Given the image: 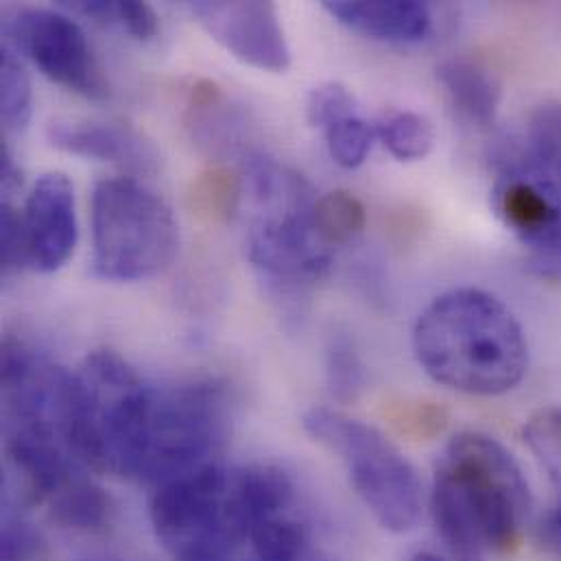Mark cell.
Listing matches in <instances>:
<instances>
[{
    "label": "cell",
    "instance_id": "cell-1",
    "mask_svg": "<svg viewBox=\"0 0 561 561\" xmlns=\"http://www.w3.org/2000/svg\"><path fill=\"white\" fill-rule=\"evenodd\" d=\"M295 485L274 463L219 461L156 485L149 518L158 542L175 561L234 556L252 529L293 505Z\"/></svg>",
    "mask_w": 561,
    "mask_h": 561
},
{
    "label": "cell",
    "instance_id": "cell-2",
    "mask_svg": "<svg viewBox=\"0 0 561 561\" xmlns=\"http://www.w3.org/2000/svg\"><path fill=\"white\" fill-rule=\"evenodd\" d=\"M413 352L426 376L468 396L507 393L529 369L518 317L496 295L472 286L448 290L420 312Z\"/></svg>",
    "mask_w": 561,
    "mask_h": 561
},
{
    "label": "cell",
    "instance_id": "cell-3",
    "mask_svg": "<svg viewBox=\"0 0 561 561\" xmlns=\"http://www.w3.org/2000/svg\"><path fill=\"white\" fill-rule=\"evenodd\" d=\"M431 514L450 551H514L531 514V490L514 455L483 433H459L435 470Z\"/></svg>",
    "mask_w": 561,
    "mask_h": 561
},
{
    "label": "cell",
    "instance_id": "cell-4",
    "mask_svg": "<svg viewBox=\"0 0 561 561\" xmlns=\"http://www.w3.org/2000/svg\"><path fill=\"white\" fill-rule=\"evenodd\" d=\"M243 180L252 206V265L278 295H297L321 280L332 265V248L317 232V195L308 180L265 156H250Z\"/></svg>",
    "mask_w": 561,
    "mask_h": 561
},
{
    "label": "cell",
    "instance_id": "cell-5",
    "mask_svg": "<svg viewBox=\"0 0 561 561\" xmlns=\"http://www.w3.org/2000/svg\"><path fill=\"white\" fill-rule=\"evenodd\" d=\"M228 435L230 396L221 382H149L129 479L162 485L215 463Z\"/></svg>",
    "mask_w": 561,
    "mask_h": 561
},
{
    "label": "cell",
    "instance_id": "cell-6",
    "mask_svg": "<svg viewBox=\"0 0 561 561\" xmlns=\"http://www.w3.org/2000/svg\"><path fill=\"white\" fill-rule=\"evenodd\" d=\"M301 426L345 466L347 479L374 520L391 534L411 531L424 510V490L413 463L376 426L341 411L314 407Z\"/></svg>",
    "mask_w": 561,
    "mask_h": 561
},
{
    "label": "cell",
    "instance_id": "cell-7",
    "mask_svg": "<svg viewBox=\"0 0 561 561\" xmlns=\"http://www.w3.org/2000/svg\"><path fill=\"white\" fill-rule=\"evenodd\" d=\"M147 389L114 350L90 352L72 371V448L88 470L129 477Z\"/></svg>",
    "mask_w": 561,
    "mask_h": 561
},
{
    "label": "cell",
    "instance_id": "cell-8",
    "mask_svg": "<svg viewBox=\"0 0 561 561\" xmlns=\"http://www.w3.org/2000/svg\"><path fill=\"white\" fill-rule=\"evenodd\" d=\"M180 248V228L162 197L134 178L96 182L92 191V272L136 282L164 272Z\"/></svg>",
    "mask_w": 561,
    "mask_h": 561
},
{
    "label": "cell",
    "instance_id": "cell-9",
    "mask_svg": "<svg viewBox=\"0 0 561 561\" xmlns=\"http://www.w3.org/2000/svg\"><path fill=\"white\" fill-rule=\"evenodd\" d=\"M13 50L22 53L44 77L90 101H107L112 96L110 79L99 64L85 33L68 15L24 7L4 24Z\"/></svg>",
    "mask_w": 561,
    "mask_h": 561
},
{
    "label": "cell",
    "instance_id": "cell-10",
    "mask_svg": "<svg viewBox=\"0 0 561 561\" xmlns=\"http://www.w3.org/2000/svg\"><path fill=\"white\" fill-rule=\"evenodd\" d=\"M204 31L243 64L284 72L290 48L278 7L270 0H195L188 4Z\"/></svg>",
    "mask_w": 561,
    "mask_h": 561
},
{
    "label": "cell",
    "instance_id": "cell-11",
    "mask_svg": "<svg viewBox=\"0 0 561 561\" xmlns=\"http://www.w3.org/2000/svg\"><path fill=\"white\" fill-rule=\"evenodd\" d=\"M26 265L39 274L61 270L77 245L75 188L64 173L42 175L22 213Z\"/></svg>",
    "mask_w": 561,
    "mask_h": 561
},
{
    "label": "cell",
    "instance_id": "cell-12",
    "mask_svg": "<svg viewBox=\"0 0 561 561\" xmlns=\"http://www.w3.org/2000/svg\"><path fill=\"white\" fill-rule=\"evenodd\" d=\"M48 140L59 151L110 162L136 175H151L160 169L153 142L125 123L57 118L48 125Z\"/></svg>",
    "mask_w": 561,
    "mask_h": 561
},
{
    "label": "cell",
    "instance_id": "cell-13",
    "mask_svg": "<svg viewBox=\"0 0 561 561\" xmlns=\"http://www.w3.org/2000/svg\"><path fill=\"white\" fill-rule=\"evenodd\" d=\"M321 7L339 24L376 42L415 44L433 31L431 9L417 0H323Z\"/></svg>",
    "mask_w": 561,
    "mask_h": 561
},
{
    "label": "cell",
    "instance_id": "cell-14",
    "mask_svg": "<svg viewBox=\"0 0 561 561\" xmlns=\"http://www.w3.org/2000/svg\"><path fill=\"white\" fill-rule=\"evenodd\" d=\"M503 175L529 180L556 202L561 191V103L538 105L527 121V136L503 153Z\"/></svg>",
    "mask_w": 561,
    "mask_h": 561
},
{
    "label": "cell",
    "instance_id": "cell-15",
    "mask_svg": "<svg viewBox=\"0 0 561 561\" xmlns=\"http://www.w3.org/2000/svg\"><path fill=\"white\" fill-rule=\"evenodd\" d=\"M494 208L525 248L536 245L561 226L558 202L529 180L503 175L494 191Z\"/></svg>",
    "mask_w": 561,
    "mask_h": 561
},
{
    "label": "cell",
    "instance_id": "cell-16",
    "mask_svg": "<svg viewBox=\"0 0 561 561\" xmlns=\"http://www.w3.org/2000/svg\"><path fill=\"white\" fill-rule=\"evenodd\" d=\"M46 512L53 525L75 534H105L114 527L118 505L114 496L103 490L88 474L77 477L64 490H59L48 503Z\"/></svg>",
    "mask_w": 561,
    "mask_h": 561
},
{
    "label": "cell",
    "instance_id": "cell-17",
    "mask_svg": "<svg viewBox=\"0 0 561 561\" xmlns=\"http://www.w3.org/2000/svg\"><path fill=\"white\" fill-rule=\"evenodd\" d=\"M437 79L459 114L483 127L494 123L503 92L485 66L470 59H448L437 68Z\"/></svg>",
    "mask_w": 561,
    "mask_h": 561
},
{
    "label": "cell",
    "instance_id": "cell-18",
    "mask_svg": "<svg viewBox=\"0 0 561 561\" xmlns=\"http://www.w3.org/2000/svg\"><path fill=\"white\" fill-rule=\"evenodd\" d=\"M525 439L556 490V505L545 523V538L561 558V407L536 411L525 426Z\"/></svg>",
    "mask_w": 561,
    "mask_h": 561
},
{
    "label": "cell",
    "instance_id": "cell-19",
    "mask_svg": "<svg viewBox=\"0 0 561 561\" xmlns=\"http://www.w3.org/2000/svg\"><path fill=\"white\" fill-rule=\"evenodd\" d=\"M245 180L228 167H210L193 178L186 204L208 226H228L243 206Z\"/></svg>",
    "mask_w": 561,
    "mask_h": 561
},
{
    "label": "cell",
    "instance_id": "cell-20",
    "mask_svg": "<svg viewBox=\"0 0 561 561\" xmlns=\"http://www.w3.org/2000/svg\"><path fill=\"white\" fill-rule=\"evenodd\" d=\"M367 224V213L360 199L352 193L334 191L317 199L314 226L328 248H341L354 243Z\"/></svg>",
    "mask_w": 561,
    "mask_h": 561
},
{
    "label": "cell",
    "instance_id": "cell-21",
    "mask_svg": "<svg viewBox=\"0 0 561 561\" xmlns=\"http://www.w3.org/2000/svg\"><path fill=\"white\" fill-rule=\"evenodd\" d=\"M385 149L400 162L424 160L435 145V131L428 118L415 112H393L376 129Z\"/></svg>",
    "mask_w": 561,
    "mask_h": 561
},
{
    "label": "cell",
    "instance_id": "cell-22",
    "mask_svg": "<svg viewBox=\"0 0 561 561\" xmlns=\"http://www.w3.org/2000/svg\"><path fill=\"white\" fill-rule=\"evenodd\" d=\"M18 53L4 44L0 59V116L7 131H24L31 121V79L15 57Z\"/></svg>",
    "mask_w": 561,
    "mask_h": 561
},
{
    "label": "cell",
    "instance_id": "cell-23",
    "mask_svg": "<svg viewBox=\"0 0 561 561\" xmlns=\"http://www.w3.org/2000/svg\"><path fill=\"white\" fill-rule=\"evenodd\" d=\"M325 376L334 400L354 402L365 385V367L347 334H332L325 350Z\"/></svg>",
    "mask_w": 561,
    "mask_h": 561
},
{
    "label": "cell",
    "instance_id": "cell-24",
    "mask_svg": "<svg viewBox=\"0 0 561 561\" xmlns=\"http://www.w3.org/2000/svg\"><path fill=\"white\" fill-rule=\"evenodd\" d=\"M323 134L330 158L343 169H358L367 160L371 151V140L376 136V131L358 116L339 121L330 125Z\"/></svg>",
    "mask_w": 561,
    "mask_h": 561
},
{
    "label": "cell",
    "instance_id": "cell-25",
    "mask_svg": "<svg viewBox=\"0 0 561 561\" xmlns=\"http://www.w3.org/2000/svg\"><path fill=\"white\" fill-rule=\"evenodd\" d=\"M350 116H356V101L343 83L328 81L310 90L306 101V118L312 127L325 131L330 125Z\"/></svg>",
    "mask_w": 561,
    "mask_h": 561
},
{
    "label": "cell",
    "instance_id": "cell-26",
    "mask_svg": "<svg viewBox=\"0 0 561 561\" xmlns=\"http://www.w3.org/2000/svg\"><path fill=\"white\" fill-rule=\"evenodd\" d=\"M389 420L402 435L415 439H431L444 431L448 415L435 402L402 400L393 404V409L389 411Z\"/></svg>",
    "mask_w": 561,
    "mask_h": 561
},
{
    "label": "cell",
    "instance_id": "cell-27",
    "mask_svg": "<svg viewBox=\"0 0 561 561\" xmlns=\"http://www.w3.org/2000/svg\"><path fill=\"white\" fill-rule=\"evenodd\" d=\"M42 549H44V540L31 523H26L22 516L4 514L0 560L35 561L42 556Z\"/></svg>",
    "mask_w": 561,
    "mask_h": 561
},
{
    "label": "cell",
    "instance_id": "cell-28",
    "mask_svg": "<svg viewBox=\"0 0 561 561\" xmlns=\"http://www.w3.org/2000/svg\"><path fill=\"white\" fill-rule=\"evenodd\" d=\"M110 24H121L136 39H153L160 31V18L151 4L140 0H112Z\"/></svg>",
    "mask_w": 561,
    "mask_h": 561
},
{
    "label": "cell",
    "instance_id": "cell-29",
    "mask_svg": "<svg viewBox=\"0 0 561 561\" xmlns=\"http://www.w3.org/2000/svg\"><path fill=\"white\" fill-rule=\"evenodd\" d=\"M0 239H2V270H20L26 265L24 252V232H22V215L4 202L0 215Z\"/></svg>",
    "mask_w": 561,
    "mask_h": 561
},
{
    "label": "cell",
    "instance_id": "cell-30",
    "mask_svg": "<svg viewBox=\"0 0 561 561\" xmlns=\"http://www.w3.org/2000/svg\"><path fill=\"white\" fill-rule=\"evenodd\" d=\"M226 105L224 88L213 79H195L188 88V110L193 114H208Z\"/></svg>",
    "mask_w": 561,
    "mask_h": 561
},
{
    "label": "cell",
    "instance_id": "cell-31",
    "mask_svg": "<svg viewBox=\"0 0 561 561\" xmlns=\"http://www.w3.org/2000/svg\"><path fill=\"white\" fill-rule=\"evenodd\" d=\"M409 561H446L444 558H439L437 553H433V551H420V553H415L413 558Z\"/></svg>",
    "mask_w": 561,
    "mask_h": 561
},
{
    "label": "cell",
    "instance_id": "cell-32",
    "mask_svg": "<svg viewBox=\"0 0 561 561\" xmlns=\"http://www.w3.org/2000/svg\"><path fill=\"white\" fill-rule=\"evenodd\" d=\"M301 561H330L328 560V558H325V556H323V553H321V551H317V549H312V551H310V553H308V556H306V558H304V560Z\"/></svg>",
    "mask_w": 561,
    "mask_h": 561
},
{
    "label": "cell",
    "instance_id": "cell-33",
    "mask_svg": "<svg viewBox=\"0 0 561 561\" xmlns=\"http://www.w3.org/2000/svg\"><path fill=\"white\" fill-rule=\"evenodd\" d=\"M204 561H237V560H234V556H230V558H219V560H204Z\"/></svg>",
    "mask_w": 561,
    "mask_h": 561
},
{
    "label": "cell",
    "instance_id": "cell-34",
    "mask_svg": "<svg viewBox=\"0 0 561 561\" xmlns=\"http://www.w3.org/2000/svg\"><path fill=\"white\" fill-rule=\"evenodd\" d=\"M558 206H560V208H561V191H560V195H558Z\"/></svg>",
    "mask_w": 561,
    "mask_h": 561
}]
</instances>
